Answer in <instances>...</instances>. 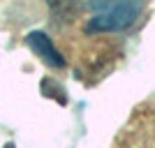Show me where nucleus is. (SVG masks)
<instances>
[{
    "label": "nucleus",
    "instance_id": "3",
    "mask_svg": "<svg viewBox=\"0 0 155 148\" xmlns=\"http://www.w3.org/2000/svg\"><path fill=\"white\" fill-rule=\"evenodd\" d=\"M46 5L58 21H72L79 14L81 0H46Z\"/></svg>",
    "mask_w": 155,
    "mask_h": 148
},
{
    "label": "nucleus",
    "instance_id": "2",
    "mask_svg": "<svg viewBox=\"0 0 155 148\" xmlns=\"http://www.w3.org/2000/svg\"><path fill=\"white\" fill-rule=\"evenodd\" d=\"M26 44L30 46L32 51L37 53L39 58L44 60L49 67H65V58L60 56V51L53 46L51 37L42 30H32L26 35Z\"/></svg>",
    "mask_w": 155,
    "mask_h": 148
},
{
    "label": "nucleus",
    "instance_id": "1",
    "mask_svg": "<svg viewBox=\"0 0 155 148\" xmlns=\"http://www.w3.org/2000/svg\"><path fill=\"white\" fill-rule=\"evenodd\" d=\"M93 16L86 23L88 32H120L134 26L141 14V0H91Z\"/></svg>",
    "mask_w": 155,
    "mask_h": 148
}]
</instances>
